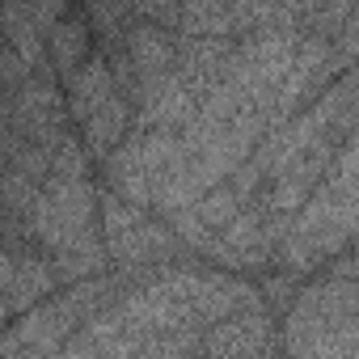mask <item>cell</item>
<instances>
[{"instance_id": "cell-1", "label": "cell", "mask_w": 359, "mask_h": 359, "mask_svg": "<svg viewBox=\"0 0 359 359\" xmlns=\"http://www.w3.org/2000/svg\"><path fill=\"white\" fill-rule=\"evenodd\" d=\"M325 182L317 187L313 203L300 212L292 237H287V262L296 266H309L317 262L321 254L338 250L351 241L355 233V144L342 140V152H338V165L321 173Z\"/></svg>"}, {"instance_id": "cell-2", "label": "cell", "mask_w": 359, "mask_h": 359, "mask_svg": "<svg viewBox=\"0 0 359 359\" xmlns=\"http://www.w3.org/2000/svg\"><path fill=\"white\" fill-rule=\"evenodd\" d=\"M51 51H55V64L64 72H72L85 55H89V26L68 18V22H55V34H51Z\"/></svg>"}]
</instances>
